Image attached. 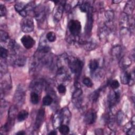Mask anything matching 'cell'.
Masks as SVG:
<instances>
[{
  "mask_svg": "<svg viewBox=\"0 0 135 135\" xmlns=\"http://www.w3.org/2000/svg\"><path fill=\"white\" fill-rule=\"evenodd\" d=\"M121 1H113L112 3H115V4H118L119 3H120Z\"/></svg>",
  "mask_w": 135,
  "mask_h": 135,
  "instance_id": "obj_38",
  "label": "cell"
},
{
  "mask_svg": "<svg viewBox=\"0 0 135 135\" xmlns=\"http://www.w3.org/2000/svg\"><path fill=\"white\" fill-rule=\"evenodd\" d=\"M60 112L62 117L63 122H66V123H68V122H69V121H70L71 116L70 111H69V109H68L67 108H64L62 109Z\"/></svg>",
  "mask_w": 135,
  "mask_h": 135,
  "instance_id": "obj_15",
  "label": "cell"
},
{
  "mask_svg": "<svg viewBox=\"0 0 135 135\" xmlns=\"http://www.w3.org/2000/svg\"><path fill=\"white\" fill-rule=\"evenodd\" d=\"M100 91H101V89H99L98 90H95L93 92H92L90 97V98L92 102H95L97 101L99 95H100Z\"/></svg>",
  "mask_w": 135,
  "mask_h": 135,
  "instance_id": "obj_25",
  "label": "cell"
},
{
  "mask_svg": "<svg viewBox=\"0 0 135 135\" xmlns=\"http://www.w3.org/2000/svg\"><path fill=\"white\" fill-rule=\"evenodd\" d=\"M26 62V57L24 56H18L14 60V64L17 66H23Z\"/></svg>",
  "mask_w": 135,
  "mask_h": 135,
  "instance_id": "obj_20",
  "label": "cell"
},
{
  "mask_svg": "<svg viewBox=\"0 0 135 135\" xmlns=\"http://www.w3.org/2000/svg\"><path fill=\"white\" fill-rule=\"evenodd\" d=\"M63 123V119L61 112L56 113L53 119V125L54 128H59Z\"/></svg>",
  "mask_w": 135,
  "mask_h": 135,
  "instance_id": "obj_14",
  "label": "cell"
},
{
  "mask_svg": "<svg viewBox=\"0 0 135 135\" xmlns=\"http://www.w3.org/2000/svg\"><path fill=\"white\" fill-rule=\"evenodd\" d=\"M21 28L23 32L28 33L32 32L34 29L33 20L30 16L23 17L21 22Z\"/></svg>",
  "mask_w": 135,
  "mask_h": 135,
  "instance_id": "obj_5",
  "label": "cell"
},
{
  "mask_svg": "<svg viewBox=\"0 0 135 135\" xmlns=\"http://www.w3.org/2000/svg\"><path fill=\"white\" fill-rule=\"evenodd\" d=\"M67 61L71 71L76 76H79L83 67V62L81 60L74 57L68 58Z\"/></svg>",
  "mask_w": 135,
  "mask_h": 135,
  "instance_id": "obj_1",
  "label": "cell"
},
{
  "mask_svg": "<svg viewBox=\"0 0 135 135\" xmlns=\"http://www.w3.org/2000/svg\"><path fill=\"white\" fill-rule=\"evenodd\" d=\"M81 24L78 20H72L69 22L68 29L72 36L74 37H78L81 33Z\"/></svg>",
  "mask_w": 135,
  "mask_h": 135,
  "instance_id": "obj_4",
  "label": "cell"
},
{
  "mask_svg": "<svg viewBox=\"0 0 135 135\" xmlns=\"http://www.w3.org/2000/svg\"><path fill=\"white\" fill-rule=\"evenodd\" d=\"M97 118V113L93 109L89 110L85 114L84 122L87 124H91L95 122Z\"/></svg>",
  "mask_w": 135,
  "mask_h": 135,
  "instance_id": "obj_10",
  "label": "cell"
},
{
  "mask_svg": "<svg viewBox=\"0 0 135 135\" xmlns=\"http://www.w3.org/2000/svg\"><path fill=\"white\" fill-rule=\"evenodd\" d=\"M53 101V98L49 94H47L43 98L42 102L43 104L45 106H49L50 105Z\"/></svg>",
  "mask_w": 135,
  "mask_h": 135,
  "instance_id": "obj_24",
  "label": "cell"
},
{
  "mask_svg": "<svg viewBox=\"0 0 135 135\" xmlns=\"http://www.w3.org/2000/svg\"><path fill=\"white\" fill-rule=\"evenodd\" d=\"M21 42L23 46L27 50L32 48L35 44V41L29 35H23L21 38Z\"/></svg>",
  "mask_w": 135,
  "mask_h": 135,
  "instance_id": "obj_9",
  "label": "cell"
},
{
  "mask_svg": "<svg viewBox=\"0 0 135 135\" xmlns=\"http://www.w3.org/2000/svg\"><path fill=\"white\" fill-rule=\"evenodd\" d=\"M57 134V132H56V131H54V130H52V131H50L49 133H48V134H51V135H55V134Z\"/></svg>",
  "mask_w": 135,
  "mask_h": 135,
  "instance_id": "obj_37",
  "label": "cell"
},
{
  "mask_svg": "<svg viewBox=\"0 0 135 135\" xmlns=\"http://www.w3.org/2000/svg\"><path fill=\"white\" fill-rule=\"evenodd\" d=\"M84 48L87 51H91L95 49L97 47V44L92 41H84L82 43Z\"/></svg>",
  "mask_w": 135,
  "mask_h": 135,
  "instance_id": "obj_19",
  "label": "cell"
},
{
  "mask_svg": "<svg viewBox=\"0 0 135 135\" xmlns=\"http://www.w3.org/2000/svg\"><path fill=\"white\" fill-rule=\"evenodd\" d=\"M17 109L15 106H11L9 109L8 113V119L4 126L2 127V129L5 132L9 131L11 128L13 126L14 121L16 118Z\"/></svg>",
  "mask_w": 135,
  "mask_h": 135,
  "instance_id": "obj_3",
  "label": "cell"
},
{
  "mask_svg": "<svg viewBox=\"0 0 135 135\" xmlns=\"http://www.w3.org/2000/svg\"><path fill=\"white\" fill-rule=\"evenodd\" d=\"M42 86H43V82L42 81L40 80L32 82V83L31 84V86L32 89L33 90V91L36 93H37V92L41 91Z\"/></svg>",
  "mask_w": 135,
  "mask_h": 135,
  "instance_id": "obj_16",
  "label": "cell"
},
{
  "mask_svg": "<svg viewBox=\"0 0 135 135\" xmlns=\"http://www.w3.org/2000/svg\"><path fill=\"white\" fill-rule=\"evenodd\" d=\"M109 84L110 85L111 88H112L113 89H117L120 86V83H119V81L117 80H110Z\"/></svg>",
  "mask_w": 135,
  "mask_h": 135,
  "instance_id": "obj_31",
  "label": "cell"
},
{
  "mask_svg": "<svg viewBox=\"0 0 135 135\" xmlns=\"http://www.w3.org/2000/svg\"><path fill=\"white\" fill-rule=\"evenodd\" d=\"M59 130L62 134H68L70 132V128L66 124H62L59 127Z\"/></svg>",
  "mask_w": 135,
  "mask_h": 135,
  "instance_id": "obj_26",
  "label": "cell"
},
{
  "mask_svg": "<svg viewBox=\"0 0 135 135\" xmlns=\"http://www.w3.org/2000/svg\"><path fill=\"white\" fill-rule=\"evenodd\" d=\"M57 90L59 93L62 95L65 94L66 93V86L63 84H59L57 87Z\"/></svg>",
  "mask_w": 135,
  "mask_h": 135,
  "instance_id": "obj_32",
  "label": "cell"
},
{
  "mask_svg": "<svg viewBox=\"0 0 135 135\" xmlns=\"http://www.w3.org/2000/svg\"><path fill=\"white\" fill-rule=\"evenodd\" d=\"M30 99H31V102L32 104H36L39 102V100H40L39 95L37 93L33 91L31 93Z\"/></svg>",
  "mask_w": 135,
  "mask_h": 135,
  "instance_id": "obj_23",
  "label": "cell"
},
{
  "mask_svg": "<svg viewBox=\"0 0 135 135\" xmlns=\"http://www.w3.org/2000/svg\"><path fill=\"white\" fill-rule=\"evenodd\" d=\"M65 4H66L65 1L59 2V4L54 14V18L56 21L59 22L61 19L62 14H63V12L65 8Z\"/></svg>",
  "mask_w": 135,
  "mask_h": 135,
  "instance_id": "obj_13",
  "label": "cell"
},
{
  "mask_svg": "<svg viewBox=\"0 0 135 135\" xmlns=\"http://www.w3.org/2000/svg\"><path fill=\"white\" fill-rule=\"evenodd\" d=\"M8 55V50L5 49V47H3L2 46H1L0 47V56L2 59H6Z\"/></svg>",
  "mask_w": 135,
  "mask_h": 135,
  "instance_id": "obj_29",
  "label": "cell"
},
{
  "mask_svg": "<svg viewBox=\"0 0 135 135\" xmlns=\"http://www.w3.org/2000/svg\"><path fill=\"white\" fill-rule=\"evenodd\" d=\"M34 5L32 2L25 4L22 2H17L14 5L15 11L23 17L27 16L28 12L33 11Z\"/></svg>",
  "mask_w": 135,
  "mask_h": 135,
  "instance_id": "obj_2",
  "label": "cell"
},
{
  "mask_svg": "<svg viewBox=\"0 0 135 135\" xmlns=\"http://www.w3.org/2000/svg\"><path fill=\"white\" fill-rule=\"evenodd\" d=\"M105 17H107V18L108 19V20L109 21H111L113 18L114 14H113V13L112 11H108L105 13Z\"/></svg>",
  "mask_w": 135,
  "mask_h": 135,
  "instance_id": "obj_34",
  "label": "cell"
},
{
  "mask_svg": "<svg viewBox=\"0 0 135 135\" xmlns=\"http://www.w3.org/2000/svg\"><path fill=\"white\" fill-rule=\"evenodd\" d=\"M9 38V36L8 34L4 31L1 30L0 31V40L2 42H6L8 39Z\"/></svg>",
  "mask_w": 135,
  "mask_h": 135,
  "instance_id": "obj_28",
  "label": "cell"
},
{
  "mask_svg": "<svg viewBox=\"0 0 135 135\" xmlns=\"http://www.w3.org/2000/svg\"><path fill=\"white\" fill-rule=\"evenodd\" d=\"M123 114L121 111H119L118 112L117 119V122L118 124H120L122 122L123 120Z\"/></svg>",
  "mask_w": 135,
  "mask_h": 135,
  "instance_id": "obj_35",
  "label": "cell"
},
{
  "mask_svg": "<svg viewBox=\"0 0 135 135\" xmlns=\"http://www.w3.org/2000/svg\"><path fill=\"white\" fill-rule=\"evenodd\" d=\"M44 116H45V110L43 108H40L38 111H37L35 124H34V127L36 129H38L41 125L43 123V122L44 119Z\"/></svg>",
  "mask_w": 135,
  "mask_h": 135,
  "instance_id": "obj_12",
  "label": "cell"
},
{
  "mask_svg": "<svg viewBox=\"0 0 135 135\" xmlns=\"http://www.w3.org/2000/svg\"><path fill=\"white\" fill-rule=\"evenodd\" d=\"M93 14H92V7L90 8L89 11L87 12V20H86V25H85V33L86 35H89L90 34L92 28V26H93Z\"/></svg>",
  "mask_w": 135,
  "mask_h": 135,
  "instance_id": "obj_11",
  "label": "cell"
},
{
  "mask_svg": "<svg viewBox=\"0 0 135 135\" xmlns=\"http://www.w3.org/2000/svg\"><path fill=\"white\" fill-rule=\"evenodd\" d=\"M134 9V3L133 1H128L124 7V12L127 14H130L132 13Z\"/></svg>",
  "mask_w": 135,
  "mask_h": 135,
  "instance_id": "obj_21",
  "label": "cell"
},
{
  "mask_svg": "<svg viewBox=\"0 0 135 135\" xmlns=\"http://www.w3.org/2000/svg\"><path fill=\"white\" fill-rule=\"evenodd\" d=\"M28 113L27 111L26 110H22L21 111H20L17 115V119L19 122H21L25 120H26L27 119V118L28 117Z\"/></svg>",
  "mask_w": 135,
  "mask_h": 135,
  "instance_id": "obj_22",
  "label": "cell"
},
{
  "mask_svg": "<svg viewBox=\"0 0 135 135\" xmlns=\"http://www.w3.org/2000/svg\"><path fill=\"white\" fill-rule=\"evenodd\" d=\"M120 79L121 83L123 84L133 85L134 83V73L128 71L124 72L122 73Z\"/></svg>",
  "mask_w": 135,
  "mask_h": 135,
  "instance_id": "obj_8",
  "label": "cell"
},
{
  "mask_svg": "<svg viewBox=\"0 0 135 135\" xmlns=\"http://www.w3.org/2000/svg\"><path fill=\"white\" fill-rule=\"evenodd\" d=\"M33 12L35 18L37 21V22H42L44 21L46 17V13L45 7L43 5H39L38 6L35 7Z\"/></svg>",
  "mask_w": 135,
  "mask_h": 135,
  "instance_id": "obj_6",
  "label": "cell"
},
{
  "mask_svg": "<svg viewBox=\"0 0 135 135\" xmlns=\"http://www.w3.org/2000/svg\"><path fill=\"white\" fill-rule=\"evenodd\" d=\"M25 98V92L24 91V90L21 85H19L15 91L14 95V100L17 104L19 105H22L24 102Z\"/></svg>",
  "mask_w": 135,
  "mask_h": 135,
  "instance_id": "obj_7",
  "label": "cell"
},
{
  "mask_svg": "<svg viewBox=\"0 0 135 135\" xmlns=\"http://www.w3.org/2000/svg\"><path fill=\"white\" fill-rule=\"evenodd\" d=\"M82 82L83 84H84L88 88H91L93 85V83L92 82L91 80L88 77L84 78L82 80Z\"/></svg>",
  "mask_w": 135,
  "mask_h": 135,
  "instance_id": "obj_30",
  "label": "cell"
},
{
  "mask_svg": "<svg viewBox=\"0 0 135 135\" xmlns=\"http://www.w3.org/2000/svg\"><path fill=\"white\" fill-rule=\"evenodd\" d=\"M25 132H24V131H19L18 132H17L16 134H17V135H24V134H25Z\"/></svg>",
  "mask_w": 135,
  "mask_h": 135,
  "instance_id": "obj_36",
  "label": "cell"
},
{
  "mask_svg": "<svg viewBox=\"0 0 135 135\" xmlns=\"http://www.w3.org/2000/svg\"><path fill=\"white\" fill-rule=\"evenodd\" d=\"M99 63L98 60L97 59H92L90 60L89 64V67L90 71L91 74H93L99 68Z\"/></svg>",
  "mask_w": 135,
  "mask_h": 135,
  "instance_id": "obj_17",
  "label": "cell"
},
{
  "mask_svg": "<svg viewBox=\"0 0 135 135\" xmlns=\"http://www.w3.org/2000/svg\"><path fill=\"white\" fill-rule=\"evenodd\" d=\"M79 3H80V4H78L79 5V8L82 12L87 13L91 7L89 2L88 1H80Z\"/></svg>",
  "mask_w": 135,
  "mask_h": 135,
  "instance_id": "obj_18",
  "label": "cell"
},
{
  "mask_svg": "<svg viewBox=\"0 0 135 135\" xmlns=\"http://www.w3.org/2000/svg\"><path fill=\"white\" fill-rule=\"evenodd\" d=\"M46 38L50 42H54L56 41V36L54 32H49L46 35Z\"/></svg>",
  "mask_w": 135,
  "mask_h": 135,
  "instance_id": "obj_27",
  "label": "cell"
},
{
  "mask_svg": "<svg viewBox=\"0 0 135 135\" xmlns=\"http://www.w3.org/2000/svg\"><path fill=\"white\" fill-rule=\"evenodd\" d=\"M6 12H7V9H6V6L3 4H0V16L1 17L5 16L6 14Z\"/></svg>",
  "mask_w": 135,
  "mask_h": 135,
  "instance_id": "obj_33",
  "label": "cell"
}]
</instances>
